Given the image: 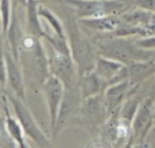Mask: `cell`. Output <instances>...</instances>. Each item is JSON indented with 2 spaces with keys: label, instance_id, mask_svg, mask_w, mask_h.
<instances>
[{
  "label": "cell",
  "instance_id": "cell-16",
  "mask_svg": "<svg viewBox=\"0 0 155 148\" xmlns=\"http://www.w3.org/2000/svg\"><path fill=\"white\" fill-rule=\"evenodd\" d=\"M78 22L83 27H88L97 33L114 34V31L121 23V19L117 15H104V17H97V18L81 19Z\"/></svg>",
  "mask_w": 155,
  "mask_h": 148
},
{
  "label": "cell",
  "instance_id": "cell-26",
  "mask_svg": "<svg viewBox=\"0 0 155 148\" xmlns=\"http://www.w3.org/2000/svg\"><path fill=\"white\" fill-rule=\"evenodd\" d=\"M0 30H1V27H0ZM1 33H2V32H1ZM1 33H0V34H1Z\"/></svg>",
  "mask_w": 155,
  "mask_h": 148
},
{
  "label": "cell",
  "instance_id": "cell-18",
  "mask_svg": "<svg viewBox=\"0 0 155 148\" xmlns=\"http://www.w3.org/2000/svg\"><path fill=\"white\" fill-rule=\"evenodd\" d=\"M40 2L38 0H27V18H28V32L29 34L38 39H43L41 19H40L38 8Z\"/></svg>",
  "mask_w": 155,
  "mask_h": 148
},
{
  "label": "cell",
  "instance_id": "cell-11",
  "mask_svg": "<svg viewBox=\"0 0 155 148\" xmlns=\"http://www.w3.org/2000/svg\"><path fill=\"white\" fill-rule=\"evenodd\" d=\"M94 71L106 80L107 87L128 79L127 66L117 60L100 55L97 56Z\"/></svg>",
  "mask_w": 155,
  "mask_h": 148
},
{
  "label": "cell",
  "instance_id": "cell-8",
  "mask_svg": "<svg viewBox=\"0 0 155 148\" xmlns=\"http://www.w3.org/2000/svg\"><path fill=\"white\" fill-rule=\"evenodd\" d=\"M81 102H83V97L77 86L65 87L64 97L57 114L56 125L53 130L54 135H57L69 122L77 118Z\"/></svg>",
  "mask_w": 155,
  "mask_h": 148
},
{
  "label": "cell",
  "instance_id": "cell-22",
  "mask_svg": "<svg viewBox=\"0 0 155 148\" xmlns=\"http://www.w3.org/2000/svg\"><path fill=\"white\" fill-rule=\"evenodd\" d=\"M129 1L135 8L145 10V11L154 12L155 0H129Z\"/></svg>",
  "mask_w": 155,
  "mask_h": 148
},
{
  "label": "cell",
  "instance_id": "cell-2",
  "mask_svg": "<svg viewBox=\"0 0 155 148\" xmlns=\"http://www.w3.org/2000/svg\"><path fill=\"white\" fill-rule=\"evenodd\" d=\"M19 62L23 74L28 75L30 82L43 86L50 77L48 59L41 39L25 35L19 48Z\"/></svg>",
  "mask_w": 155,
  "mask_h": 148
},
{
  "label": "cell",
  "instance_id": "cell-7",
  "mask_svg": "<svg viewBox=\"0 0 155 148\" xmlns=\"http://www.w3.org/2000/svg\"><path fill=\"white\" fill-rule=\"evenodd\" d=\"M154 127V95H146L140 103L131 122V138L128 147L137 146Z\"/></svg>",
  "mask_w": 155,
  "mask_h": 148
},
{
  "label": "cell",
  "instance_id": "cell-12",
  "mask_svg": "<svg viewBox=\"0 0 155 148\" xmlns=\"http://www.w3.org/2000/svg\"><path fill=\"white\" fill-rule=\"evenodd\" d=\"M130 89L131 87L129 85L128 79L110 85L104 89L102 95L108 114H110L121 107L122 102L130 92Z\"/></svg>",
  "mask_w": 155,
  "mask_h": 148
},
{
  "label": "cell",
  "instance_id": "cell-24",
  "mask_svg": "<svg viewBox=\"0 0 155 148\" xmlns=\"http://www.w3.org/2000/svg\"><path fill=\"white\" fill-rule=\"evenodd\" d=\"M1 95H2V93H0V112L5 113L3 112V109H2V102H1Z\"/></svg>",
  "mask_w": 155,
  "mask_h": 148
},
{
  "label": "cell",
  "instance_id": "cell-20",
  "mask_svg": "<svg viewBox=\"0 0 155 148\" xmlns=\"http://www.w3.org/2000/svg\"><path fill=\"white\" fill-rule=\"evenodd\" d=\"M7 87V66L5 58L3 34H0V91H5Z\"/></svg>",
  "mask_w": 155,
  "mask_h": 148
},
{
  "label": "cell",
  "instance_id": "cell-10",
  "mask_svg": "<svg viewBox=\"0 0 155 148\" xmlns=\"http://www.w3.org/2000/svg\"><path fill=\"white\" fill-rule=\"evenodd\" d=\"M3 44H5V58L7 66V85L10 86L13 95L24 100L27 86L21 64L19 59L15 58V56L12 55L11 50L5 42V37H3Z\"/></svg>",
  "mask_w": 155,
  "mask_h": 148
},
{
  "label": "cell",
  "instance_id": "cell-5",
  "mask_svg": "<svg viewBox=\"0 0 155 148\" xmlns=\"http://www.w3.org/2000/svg\"><path fill=\"white\" fill-rule=\"evenodd\" d=\"M44 47L48 55L51 75L58 78L65 87L77 86L78 71L71 54L62 53L54 50L46 42L44 44Z\"/></svg>",
  "mask_w": 155,
  "mask_h": 148
},
{
  "label": "cell",
  "instance_id": "cell-9",
  "mask_svg": "<svg viewBox=\"0 0 155 148\" xmlns=\"http://www.w3.org/2000/svg\"><path fill=\"white\" fill-rule=\"evenodd\" d=\"M42 89L44 91L45 100H46V104H48V117H50V130L53 133L55 125H56L58 110H60L63 97H64L65 86L58 78H56L53 75H50V77L43 83Z\"/></svg>",
  "mask_w": 155,
  "mask_h": 148
},
{
  "label": "cell",
  "instance_id": "cell-15",
  "mask_svg": "<svg viewBox=\"0 0 155 148\" xmlns=\"http://www.w3.org/2000/svg\"><path fill=\"white\" fill-rule=\"evenodd\" d=\"M120 19L130 25L142 27L154 34V12L131 7L128 11L120 15Z\"/></svg>",
  "mask_w": 155,
  "mask_h": 148
},
{
  "label": "cell",
  "instance_id": "cell-1",
  "mask_svg": "<svg viewBox=\"0 0 155 148\" xmlns=\"http://www.w3.org/2000/svg\"><path fill=\"white\" fill-rule=\"evenodd\" d=\"M91 41L98 55L114 59L125 66L132 62L154 58V50L137 47L134 40L130 37L114 36L110 33H97Z\"/></svg>",
  "mask_w": 155,
  "mask_h": 148
},
{
  "label": "cell",
  "instance_id": "cell-3",
  "mask_svg": "<svg viewBox=\"0 0 155 148\" xmlns=\"http://www.w3.org/2000/svg\"><path fill=\"white\" fill-rule=\"evenodd\" d=\"M78 25L79 23L74 19L64 24L71 56L77 67L79 77L94 70L98 54L91 39Z\"/></svg>",
  "mask_w": 155,
  "mask_h": 148
},
{
  "label": "cell",
  "instance_id": "cell-13",
  "mask_svg": "<svg viewBox=\"0 0 155 148\" xmlns=\"http://www.w3.org/2000/svg\"><path fill=\"white\" fill-rule=\"evenodd\" d=\"M127 71L130 87L141 86L154 74V58L130 63L127 65Z\"/></svg>",
  "mask_w": 155,
  "mask_h": 148
},
{
  "label": "cell",
  "instance_id": "cell-4",
  "mask_svg": "<svg viewBox=\"0 0 155 148\" xmlns=\"http://www.w3.org/2000/svg\"><path fill=\"white\" fill-rule=\"evenodd\" d=\"M9 100V103L11 104L12 109L15 111V116L20 122L21 126L23 128V132L25 136L31 138L32 142H34L38 147H51L53 144L51 142V138L41 130L38 122L29 110V108L25 105L22 99L13 95L12 92L6 93Z\"/></svg>",
  "mask_w": 155,
  "mask_h": 148
},
{
  "label": "cell",
  "instance_id": "cell-23",
  "mask_svg": "<svg viewBox=\"0 0 155 148\" xmlns=\"http://www.w3.org/2000/svg\"><path fill=\"white\" fill-rule=\"evenodd\" d=\"M134 42L137 47L143 48V50H154V36L153 35L140 36V39L134 40Z\"/></svg>",
  "mask_w": 155,
  "mask_h": 148
},
{
  "label": "cell",
  "instance_id": "cell-21",
  "mask_svg": "<svg viewBox=\"0 0 155 148\" xmlns=\"http://www.w3.org/2000/svg\"><path fill=\"white\" fill-rule=\"evenodd\" d=\"M0 147H18L7 130L5 113L2 112H0Z\"/></svg>",
  "mask_w": 155,
  "mask_h": 148
},
{
  "label": "cell",
  "instance_id": "cell-25",
  "mask_svg": "<svg viewBox=\"0 0 155 148\" xmlns=\"http://www.w3.org/2000/svg\"><path fill=\"white\" fill-rule=\"evenodd\" d=\"M38 1L40 2V1H53V0H38Z\"/></svg>",
  "mask_w": 155,
  "mask_h": 148
},
{
  "label": "cell",
  "instance_id": "cell-14",
  "mask_svg": "<svg viewBox=\"0 0 155 148\" xmlns=\"http://www.w3.org/2000/svg\"><path fill=\"white\" fill-rule=\"evenodd\" d=\"M77 87L81 91L83 99H86L102 93L104 89L107 88V82L104 78H101L95 71L91 70L78 77Z\"/></svg>",
  "mask_w": 155,
  "mask_h": 148
},
{
  "label": "cell",
  "instance_id": "cell-19",
  "mask_svg": "<svg viewBox=\"0 0 155 148\" xmlns=\"http://www.w3.org/2000/svg\"><path fill=\"white\" fill-rule=\"evenodd\" d=\"M12 12V0H0V20H1V32L5 35L9 27Z\"/></svg>",
  "mask_w": 155,
  "mask_h": 148
},
{
  "label": "cell",
  "instance_id": "cell-6",
  "mask_svg": "<svg viewBox=\"0 0 155 148\" xmlns=\"http://www.w3.org/2000/svg\"><path fill=\"white\" fill-rule=\"evenodd\" d=\"M108 116L109 114L104 105V95L102 93H99L89 98L83 99L76 121L89 132L94 133L98 132Z\"/></svg>",
  "mask_w": 155,
  "mask_h": 148
},
{
  "label": "cell",
  "instance_id": "cell-17",
  "mask_svg": "<svg viewBox=\"0 0 155 148\" xmlns=\"http://www.w3.org/2000/svg\"><path fill=\"white\" fill-rule=\"evenodd\" d=\"M3 112H5V123L6 127L11 138L15 140L18 147L27 148V140H25V134L23 132V128L21 126L20 122L15 116H12L9 111V102L5 104L3 107Z\"/></svg>",
  "mask_w": 155,
  "mask_h": 148
}]
</instances>
